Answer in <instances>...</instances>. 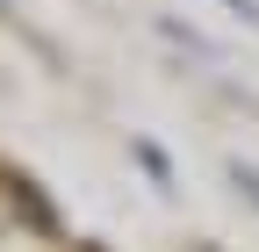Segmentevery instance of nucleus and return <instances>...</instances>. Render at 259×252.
Wrapping results in <instances>:
<instances>
[{
    "label": "nucleus",
    "instance_id": "obj_1",
    "mask_svg": "<svg viewBox=\"0 0 259 252\" xmlns=\"http://www.w3.org/2000/svg\"><path fill=\"white\" fill-rule=\"evenodd\" d=\"M231 15H245V22H259V0H223Z\"/></svg>",
    "mask_w": 259,
    "mask_h": 252
},
{
    "label": "nucleus",
    "instance_id": "obj_2",
    "mask_svg": "<svg viewBox=\"0 0 259 252\" xmlns=\"http://www.w3.org/2000/svg\"><path fill=\"white\" fill-rule=\"evenodd\" d=\"M245 187H252V195H259V173H245Z\"/></svg>",
    "mask_w": 259,
    "mask_h": 252
}]
</instances>
